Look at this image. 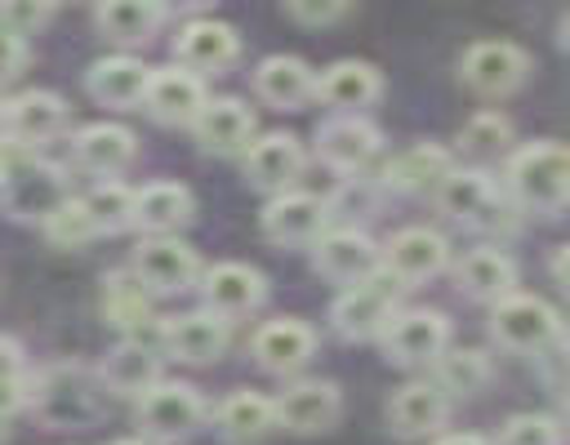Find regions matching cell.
<instances>
[{
  "label": "cell",
  "mask_w": 570,
  "mask_h": 445,
  "mask_svg": "<svg viewBox=\"0 0 570 445\" xmlns=\"http://www.w3.org/2000/svg\"><path fill=\"white\" fill-rule=\"evenodd\" d=\"M27 409L53 432L94 427L102 414V378L80 360L45 365L40 374L27 378Z\"/></svg>",
  "instance_id": "cell-1"
},
{
  "label": "cell",
  "mask_w": 570,
  "mask_h": 445,
  "mask_svg": "<svg viewBox=\"0 0 570 445\" xmlns=\"http://www.w3.org/2000/svg\"><path fill=\"white\" fill-rule=\"evenodd\" d=\"M503 191L512 196L517 209L530 214L570 209V147L552 138L517 147L503 160Z\"/></svg>",
  "instance_id": "cell-2"
},
{
  "label": "cell",
  "mask_w": 570,
  "mask_h": 445,
  "mask_svg": "<svg viewBox=\"0 0 570 445\" xmlns=\"http://www.w3.org/2000/svg\"><path fill=\"white\" fill-rule=\"evenodd\" d=\"M67 178L53 160L36 156V151H18L4 165L0 178V214H9L13 222H49L62 205H67Z\"/></svg>",
  "instance_id": "cell-3"
},
{
  "label": "cell",
  "mask_w": 570,
  "mask_h": 445,
  "mask_svg": "<svg viewBox=\"0 0 570 445\" xmlns=\"http://www.w3.org/2000/svg\"><path fill=\"white\" fill-rule=\"evenodd\" d=\"M401 280L387 276L383 267L361 280V285H347L338 289V298L330 303V325L338 338L347 343H365V338H383L387 325L396 320V298H401Z\"/></svg>",
  "instance_id": "cell-4"
},
{
  "label": "cell",
  "mask_w": 570,
  "mask_h": 445,
  "mask_svg": "<svg viewBox=\"0 0 570 445\" xmlns=\"http://www.w3.org/2000/svg\"><path fill=\"white\" fill-rule=\"evenodd\" d=\"M561 316L548 298L539 294H508L503 303L490 307V338L503 347V352H517V356H543L552 343H561Z\"/></svg>",
  "instance_id": "cell-5"
},
{
  "label": "cell",
  "mask_w": 570,
  "mask_h": 445,
  "mask_svg": "<svg viewBox=\"0 0 570 445\" xmlns=\"http://www.w3.org/2000/svg\"><path fill=\"white\" fill-rule=\"evenodd\" d=\"M205 414H209V405L191 383H156L142 400H134V418H138L142 436L156 445L187 441L205 423Z\"/></svg>",
  "instance_id": "cell-6"
},
{
  "label": "cell",
  "mask_w": 570,
  "mask_h": 445,
  "mask_svg": "<svg viewBox=\"0 0 570 445\" xmlns=\"http://www.w3.org/2000/svg\"><path fill=\"white\" fill-rule=\"evenodd\" d=\"M459 76L476 98H508L530 76V53L512 40H476L459 58Z\"/></svg>",
  "instance_id": "cell-7"
},
{
  "label": "cell",
  "mask_w": 570,
  "mask_h": 445,
  "mask_svg": "<svg viewBox=\"0 0 570 445\" xmlns=\"http://www.w3.org/2000/svg\"><path fill=\"white\" fill-rule=\"evenodd\" d=\"M258 227L272 245H285V249H312L325 231H330V200L312 196V191H281L263 205L258 214Z\"/></svg>",
  "instance_id": "cell-8"
},
{
  "label": "cell",
  "mask_w": 570,
  "mask_h": 445,
  "mask_svg": "<svg viewBox=\"0 0 570 445\" xmlns=\"http://www.w3.org/2000/svg\"><path fill=\"white\" fill-rule=\"evenodd\" d=\"M312 267L316 276H325L330 285L347 289L370 280L383 267V249L361 231V227H330L316 245H312Z\"/></svg>",
  "instance_id": "cell-9"
},
{
  "label": "cell",
  "mask_w": 570,
  "mask_h": 445,
  "mask_svg": "<svg viewBox=\"0 0 570 445\" xmlns=\"http://www.w3.org/2000/svg\"><path fill=\"white\" fill-rule=\"evenodd\" d=\"M129 271L151 289V294H183V289H196L200 285V258L187 240L178 236H147L138 249H134V263Z\"/></svg>",
  "instance_id": "cell-10"
},
{
  "label": "cell",
  "mask_w": 570,
  "mask_h": 445,
  "mask_svg": "<svg viewBox=\"0 0 570 445\" xmlns=\"http://www.w3.org/2000/svg\"><path fill=\"white\" fill-rule=\"evenodd\" d=\"M383 352L392 365L401 369H419V365H436L450 352V320L441 312L414 307V312H396V320L383 334Z\"/></svg>",
  "instance_id": "cell-11"
},
{
  "label": "cell",
  "mask_w": 570,
  "mask_h": 445,
  "mask_svg": "<svg viewBox=\"0 0 570 445\" xmlns=\"http://www.w3.org/2000/svg\"><path fill=\"white\" fill-rule=\"evenodd\" d=\"M276 400V427L294 436H321L343 418V392L325 378H298Z\"/></svg>",
  "instance_id": "cell-12"
},
{
  "label": "cell",
  "mask_w": 570,
  "mask_h": 445,
  "mask_svg": "<svg viewBox=\"0 0 570 445\" xmlns=\"http://www.w3.org/2000/svg\"><path fill=\"white\" fill-rule=\"evenodd\" d=\"M196 289H200L205 312H214L218 320H240V316L258 312L263 298H267V280H263V271L249 267V263H214V267L200 276Z\"/></svg>",
  "instance_id": "cell-13"
},
{
  "label": "cell",
  "mask_w": 570,
  "mask_h": 445,
  "mask_svg": "<svg viewBox=\"0 0 570 445\" xmlns=\"http://www.w3.org/2000/svg\"><path fill=\"white\" fill-rule=\"evenodd\" d=\"M205 107H209V93H205V80L196 71H187L178 62L174 67H151L142 111L156 125H196Z\"/></svg>",
  "instance_id": "cell-14"
},
{
  "label": "cell",
  "mask_w": 570,
  "mask_h": 445,
  "mask_svg": "<svg viewBox=\"0 0 570 445\" xmlns=\"http://www.w3.org/2000/svg\"><path fill=\"white\" fill-rule=\"evenodd\" d=\"M249 352H254L258 369L289 378V374H298L316 356V329L307 320H298V316H276V320L254 329Z\"/></svg>",
  "instance_id": "cell-15"
},
{
  "label": "cell",
  "mask_w": 570,
  "mask_h": 445,
  "mask_svg": "<svg viewBox=\"0 0 570 445\" xmlns=\"http://www.w3.org/2000/svg\"><path fill=\"white\" fill-rule=\"evenodd\" d=\"M0 129L9 142H18L22 151L58 138L67 129V102L53 93V89H27L18 98L4 102V116H0Z\"/></svg>",
  "instance_id": "cell-16"
},
{
  "label": "cell",
  "mask_w": 570,
  "mask_h": 445,
  "mask_svg": "<svg viewBox=\"0 0 570 445\" xmlns=\"http://www.w3.org/2000/svg\"><path fill=\"white\" fill-rule=\"evenodd\" d=\"M445 263H450V245L432 227H401L383 245V271L396 276L401 285H423V280L441 276Z\"/></svg>",
  "instance_id": "cell-17"
},
{
  "label": "cell",
  "mask_w": 570,
  "mask_h": 445,
  "mask_svg": "<svg viewBox=\"0 0 570 445\" xmlns=\"http://www.w3.org/2000/svg\"><path fill=\"white\" fill-rule=\"evenodd\" d=\"M174 58H178V67H187L205 80V76L227 71L240 58V36H236V27H227L218 18H196L174 36Z\"/></svg>",
  "instance_id": "cell-18"
},
{
  "label": "cell",
  "mask_w": 570,
  "mask_h": 445,
  "mask_svg": "<svg viewBox=\"0 0 570 445\" xmlns=\"http://www.w3.org/2000/svg\"><path fill=\"white\" fill-rule=\"evenodd\" d=\"M436 205L463 227H494L503 214V191L485 169H454L436 191Z\"/></svg>",
  "instance_id": "cell-19"
},
{
  "label": "cell",
  "mask_w": 570,
  "mask_h": 445,
  "mask_svg": "<svg viewBox=\"0 0 570 445\" xmlns=\"http://www.w3.org/2000/svg\"><path fill=\"white\" fill-rule=\"evenodd\" d=\"M383 147V134L365 116H330L316 129V156L338 174H361Z\"/></svg>",
  "instance_id": "cell-20"
},
{
  "label": "cell",
  "mask_w": 570,
  "mask_h": 445,
  "mask_svg": "<svg viewBox=\"0 0 570 445\" xmlns=\"http://www.w3.org/2000/svg\"><path fill=\"white\" fill-rule=\"evenodd\" d=\"M98 378H102V392L111 396H125V400H142L160 378V356L147 338H120L102 365H98Z\"/></svg>",
  "instance_id": "cell-21"
},
{
  "label": "cell",
  "mask_w": 570,
  "mask_h": 445,
  "mask_svg": "<svg viewBox=\"0 0 570 445\" xmlns=\"http://www.w3.org/2000/svg\"><path fill=\"white\" fill-rule=\"evenodd\" d=\"M245 160V178L258 187V191H294V178L303 174L307 165V151L294 134H263L249 142V151L240 156Z\"/></svg>",
  "instance_id": "cell-22"
},
{
  "label": "cell",
  "mask_w": 570,
  "mask_h": 445,
  "mask_svg": "<svg viewBox=\"0 0 570 445\" xmlns=\"http://www.w3.org/2000/svg\"><path fill=\"white\" fill-rule=\"evenodd\" d=\"M134 156H138V138H134V129H125V125H116V120L85 125V129L71 138V160H76L85 174L102 178V182H111L120 169H129Z\"/></svg>",
  "instance_id": "cell-23"
},
{
  "label": "cell",
  "mask_w": 570,
  "mask_h": 445,
  "mask_svg": "<svg viewBox=\"0 0 570 445\" xmlns=\"http://www.w3.org/2000/svg\"><path fill=\"white\" fill-rule=\"evenodd\" d=\"M160 347L174 356V360H187V365H209L227 352V320H218L214 312H183V316H169L160 320Z\"/></svg>",
  "instance_id": "cell-24"
},
{
  "label": "cell",
  "mask_w": 570,
  "mask_h": 445,
  "mask_svg": "<svg viewBox=\"0 0 570 445\" xmlns=\"http://www.w3.org/2000/svg\"><path fill=\"white\" fill-rule=\"evenodd\" d=\"M147 85H151V67H147L142 58H134V53L98 58V62L85 71V89H89V98L102 102V107H116V111L142 107Z\"/></svg>",
  "instance_id": "cell-25"
},
{
  "label": "cell",
  "mask_w": 570,
  "mask_h": 445,
  "mask_svg": "<svg viewBox=\"0 0 570 445\" xmlns=\"http://www.w3.org/2000/svg\"><path fill=\"white\" fill-rule=\"evenodd\" d=\"M379 93H383V76L361 58H338L316 76V98L334 107V116H361L370 102H379Z\"/></svg>",
  "instance_id": "cell-26"
},
{
  "label": "cell",
  "mask_w": 570,
  "mask_h": 445,
  "mask_svg": "<svg viewBox=\"0 0 570 445\" xmlns=\"http://www.w3.org/2000/svg\"><path fill=\"white\" fill-rule=\"evenodd\" d=\"M454 156L441 142H414L405 151H396L383 169V187L405 191V196H436L445 187V178L454 174Z\"/></svg>",
  "instance_id": "cell-27"
},
{
  "label": "cell",
  "mask_w": 570,
  "mask_h": 445,
  "mask_svg": "<svg viewBox=\"0 0 570 445\" xmlns=\"http://www.w3.org/2000/svg\"><path fill=\"white\" fill-rule=\"evenodd\" d=\"M445 418H450V396L432 378H414V383L396 387L392 400H387V427L405 441L441 432Z\"/></svg>",
  "instance_id": "cell-28"
},
{
  "label": "cell",
  "mask_w": 570,
  "mask_h": 445,
  "mask_svg": "<svg viewBox=\"0 0 570 445\" xmlns=\"http://www.w3.org/2000/svg\"><path fill=\"white\" fill-rule=\"evenodd\" d=\"M191 134L209 156H245L254 142V111L240 98H209Z\"/></svg>",
  "instance_id": "cell-29"
},
{
  "label": "cell",
  "mask_w": 570,
  "mask_h": 445,
  "mask_svg": "<svg viewBox=\"0 0 570 445\" xmlns=\"http://www.w3.org/2000/svg\"><path fill=\"white\" fill-rule=\"evenodd\" d=\"M254 93L276 111H298L316 98V71L294 53H272L254 67Z\"/></svg>",
  "instance_id": "cell-30"
},
{
  "label": "cell",
  "mask_w": 570,
  "mask_h": 445,
  "mask_svg": "<svg viewBox=\"0 0 570 445\" xmlns=\"http://www.w3.org/2000/svg\"><path fill=\"white\" fill-rule=\"evenodd\" d=\"M454 280L468 298L476 303H503L508 294H517V263L494 249V245H481V249H468L459 263H454Z\"/></svg>",
  "instance_id": "cell-31"
},
{
  "label": "cell",
  "mask_w": 570,
  "mask_h": 445,
  "mask_svg": "<svg viewBox=\"0 0 570 445\" xmlns=\"http://www.w3.org/2000/svg\"><path fill=\"white\" fill-rule=\"evenodd\" d=\"M214 423H218L223 441H232V445H254V441H263V436L276 427V400L263 396V392H254V387H236V392H227V396L218 400Z\"/></svg>",
  "instance_id": "cell-32"
},
{
  "label": "cell",
  "mask_w": 570,
  "mask_h": 445,
  "mask_svg": "<svg viewBox=\"0 0 570 445\" xmlns=\"http://www.w3.org/2000/svg\"><path fill=\"white\" fill-rule=\"evenodd\" d=\"M196 214V196L183 182H147L138 187V209H134V227L147 236H174L178 227H187Z\"/></svg>",
  "instance_id": "cell-33"
},
{
  "label": "cell",
  "mask_w": 570,
  "mask_h": 445,
  "mask_svg": "<svg viewBox=\"0 0 570 445\" xmlns=\"http://www.w3.org/2000/svg\"><path fill=\"white\" fill-rule=\"evenodd\" d=\"M165 22V4L156 0H102L94 9V27L111 44H147Z\"/></svg>",
  "instance_id": "cell-34"
},
{
  "label": "cell",
  "mask_w": 570,
  "mask_h": 445,
  "mask_svg": "<svg viewBox=\"0 0 570 445\" xmlns=\"http://www.w3.org/2000/svg\"><path fill=\"white\" fill-rule=\"evenodd\" d=\"M102 316L116 325L125 338H142V329L156 320L151 316V289L134 271H111L102 280Z\"/></svg>",
  "instance_id": "cell-35"
},
{
  "label": "cell",
  "mask_w": 570,
  "mask_h": 445,
  "mask_svg": "<svg viewBox=\"0 0 570 445\" xmlns=\"http://www.w3.org/2000/svg\"><path fill=\"white\" fill-rule=\"evenodd\" d=\"M512 120L503 111H476L463 120L459 129V151L472 156V160H494V156H512Z\"/></svg>",
  "instance_id": "cell-36"
},
{
  "label": "cell",
  "mask_w": 570,
  "mask_h": 445,
  "mask_svg": "<svg viewBox=\"0 0 570 445\" xmlns=\"http://www.w3.org/2000/svg\"><path fill=\"white\" fill-rule=\"evenodd\" d=\"M85 205H89V218H94L98 236H116V231H129V227H134L138 191L111 178V182H98V187L85 196Z\"/></svg>",
  "instance_id": "cell-37"
},
{
  "label": "cell",
  "mask_w": 570,
  "mask_h": 445,
  "mask_svg": "<svg viewBox=\"0 0 570 445\" xmlns=\"http://www.w3.org/2000/svg\"><path fill=\"white\" fill-rule=\"evenodd\" d=\"M490 383V360L485 352L476 347H450L441 360H436V387L445 396H472Z\"/></svg>",
  "instance_id": "cell-38"
},
{
  "label": "cell",
  "mask_w": 570,
  "mask_h": 445,
  "mask_svg": "<svg viewBox=\"0 0 570 445\" xmlns=\"http://www.w3.org/2000/svg\"><path fill=\"white\" fill-rule=\"evenodd\" d=\"M45 240L53 245V249H85L94 236H98V227H94V218H89V205H85V196H71L45 227Z\"/></svg>",
  "instance_id": "cell-39"
},
{
  "label": "cell",
  "mask_w": 570,
  "mask_h": 445,
  "mask_svg": "<svg viewBox=\"0 0 570 445\" xmlns=\"http://www.w3.org/2000/svg\"><path fill=\"white\" fill-rule=\"evenodd\" d=\"M494 445H561V423L552 414H512Z\"/></svg>",
  "instance_id": "cell-40"
},
{
  "label": "cell",
  "mask_w": 570,
  "mask_h": 445,
  "mask_svg": "<svg viewBox=\"0 0 570 445\" xmlns=\"http://www.w3.org/2000/svg\"><path fill=\"white\" fill-rule=\"evenodd\" d=\"M53 18V4H36V0H9L0 4V27L13 36H31Z\"/></svg>",
  "instance_id": "cell-41"
},
{
  "label": "cell",
  "mask_w": 570,
  "mask_h": 445,
  "mask_svg": "<svg viewBox=\"0 0 570 445\" xmlns=\"http://www.w3.org/2000/svg\"><path fill=\"white\" fill-rule=\"evenodd\" d=\"M285 13L294 22H303V27H330V22H338L347 13V4L343 0H289Z\"/></svg>",
  "instance_id": "cell-42"
},
{
  "label": "cell",
  "mask_w": 570,
  "mask_h": 445,
  "mask_svg": "<svg viewBox=\"0 0 570 445\" xmlns=\"http://www.w3.org/2000/svg\"><path fill=\"white\" fill-rule=\"evenodd\" d=\"M22 67H27V40L0 27V85H4V80H13Z\"/></svg>",
  "instance_id": "cell-43"
},
{
  "label": "cell",
  "mask_w": 570,
  "mask_h": 445,
  "mask_svg": "<svg viewBox=\"0 0 570 445\" xmlns=\"http://www.w3.org/2000/svg\"><path fill=\"white\" fill-rule=\"evenodd\" d=\"M27 356H22V343L13 334H0V383H18L27 378Z\"/></svg>",
  "instance_id": "cell-44"
},
{
  "label": "cell",
  "mask_w": 570,
  "mask_h": 445,
  "mask_svg": "<svg viewBox=\"0 0 570 445\" xmlns=\"http://www.w3.org/2000/svg\"><path fill=\"white\" fill-rule=\"evenodd\" d=\"M548 271H552V280L570 294V245H561L557 254H552V263H548Z\"/></svg>",
  "instance_id": "cell-45"
},
{
  "label": "cell",
  "mask_w": 570,
  "mask_h": 445,
  "mask_svg": "<svg viewBox=\"0 0 570 445\" xmlns=\"http://www.w3.org/2000/svg\"><path fill=\"white\" fill-rule=\"evenodd\" d=\"M432 445H485L481 436H472V432H450V436H436Z\"/></svg>",
  "instance_id": "cell-46"
},
{
  "label": "cell",
  "mask_w": 570,
  "mask_h": 445,
  "mask_svg": "<svg viewBox=\"0 0 570 445\" xmlns=\"http://www.w3.org/2000/svg\"><path fill=\"white\" fill-rule=\"evenodd\" d=\"M557 44L570 53V13H561V22H557Z\"/></svg>",
  "instance_id": "cell-47"
},
{
  "label": "cell",
  "mask_w": 570,
  "mask_h": 445,
  "mask_svg": "<svg viewBox=\"0 0 570 445\" xmlns=\"http://www.w3.org/2000/svg\"><path fill=\"white\" fill-rule=\"evenodd\" d=\"M111 445H156V441H147V436H125V441H111Z\"/></svg>",
  "instance_id": "cell-48"
},
{
  "label": "cell",
  "mask_w": 570,
  "mask_h": 445,
  "mask_svg": "<svg viewBox=\"0 0 570 445\" xmlns=\"http://www.w3.org/2000/svg\"><path fill=\"white\" fill-rule=\"evenodd\" d=\"M4 165H9V151H4V142H0V178H4Z\"/></svg>",
  "instance_id": "cell-49"
},
{
  "label": "cell",
  "mask_w": 570,
  "mask_h": 445,
  "mask_svg": "<svg viewBox=\"0 0 570 445\" xmlns=\"http://www.w3.org/2000/svg\"><path fill=\"white\" fill-rule=\"evenodd\" d=\"M561 343H566V352H570V325H566V334H561Z\"/></svg>",
  "instance_id": "cell-50"
},
{
  "label": "cell",
  "mask_w": 570,
  "mask_h": 445,
  "mask_svg": "<svg viewBox=\"0 0 570 445\" xmlns=\"http://www.w3.org/2000/svg\"><path fill=\"white\" fill-rule=\"evenodd\" d=\"M4 427H9V418H4V414H0V436H4Z\"/></svg>",
  "instance_id": "cell-51"
},
{
  "label": "cell",
  "mask_w": 570,
  "mask_h": 445,
  "mask_svg": "<svg viewBox=\"0 0 570 445\" xmlns=\"http://www.w3.org/2000/svg\"><path fill=\"white\" fill-rule=\"evenodd\" d=\"M0 116H4V102H0Z\"/></svg>",
  "instance_id": "cell-52"
}]
</instances>
